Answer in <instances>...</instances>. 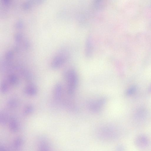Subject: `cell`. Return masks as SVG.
I'll return each instance as SVG.
<instances>
[{"instance_id":"6da1fadb","label":"cell","mask_w":151,"mask_h":151,"mask_svg":"<svg viewBox=\"0 0 151 151\" xmlns=\"http://www.w3.org/2000/svg\"><path fill=\"white\" fill-rule=\"evenodd\" d=\"M64 76L67 82V90L68 93L72 94L74 93L77 86L78 78L76 71L70 69L66 70Z\"/></svg>"},{"instance_id":"7a4b0ae2","label":"cell","mask_w":151,"mask_h":151,"mask_svg":"<svg viewBox=\"0 0 151 151\" xmlns=\"http://www.w3.org/2000/svg\"><path fill=\"white\" fill-rule=\"evenodd\" d=\"M68 59V55L66 52H60L52 59L50 64L51 67L53 69H57L63 65Z\"/></svg>"},{"instance_id":"3957f363","label":"cell","mask_w":151,"mask_h":151,"mask_svg":"<svg viewBox=\"0 0 151 151\" xmlns=\"http://www.w3.org/2000/svg\"><path fill=\"white\" fill-rule=\"evenodd\" d=\"M106 99L104 98H101L92 101L89 104V109L93 112H98L101 109Z\"/></svg>"},{"instance_id":"277c9868","label":"cell","mask_w":151,"mask_h":151,"mask_svg":"<svg viewBox=\"0 0 151 151\" xmlns=\"http://www.w3.org/2000/svg\"><path fill=\"white\" fill-rule=\"evenodd\" d=\"M23 91L24 93L26 95L34 96L37 94L38 89L35 85L30 84L27 85L24 87Z\"/></svg>"},{"instance_id":"5b68a950","label":"cell","mask_w":151,"mask_h":151,"mask_svg":"<svg viewBox=\"0 0 151 151\" xmlns=\"http://www.w3.org/2000/svg\"><path fill=\"white\" fill-rule=\"evenodd\" d=\"M63 87L60 83H57L54 86L53 90V95L54 98L56 100L60 99L62 95Z\"/></svg>"},{"instance_id":"8992f818","label":"cell","mask_w":151,"mask_h":151,"mask_svg":"<svg viewBox=\"0 0 151 151\" xmlns=\"http://www.w3.org/2000/svg\"><path fill=\"white\" fill-rule=\"evenodd\" d=\"M137 145L139 147L142 148L146 147L148 144V140L147 138L143 135L139 136L135 140Z\"/></svg>"},{"instance_id":"52a82bcc","label":"cell","mask_w":151,"mask_h":151,"mask_svg":"<svg viewBox=\"0 0 151 151\" xmlns=\"http://www.w3.org/2000/svg\"><path fill=\"white\" fill-rule=\"evenodd\" d=\"M10 129L12 132H16L19 129V123L17 119L14 117H10L8 122Z\"/></svg>"},{"instance_id":"ba28073f","label":"cell","mask_w":151,"mask_h":151,"mask_svg":"<svg viewBox=\"0 0 151 151\" xmlns=\"http://www.w3.org/2000/svg\"><path fill=\"white\" fill-rule=\"evenodd\" d=\"M7 82L9 84L13 86H16L19 83V80L18 77L15 74H11L7 77Z\"/></svg>"},{"instance_id":"9c48e42d","label":"cell","mask_w":151,"mask_h":151,"mask_svg":"<svg viewBox=\"0 0 151 151\" xmlns=\"http://www.w3.org/2000/svg\"><path fill=\"white\" fill-rule=\"evenodd\" d=\"M38 146V151H50L48 143L44 138L40 139Z\"/></svg>"},{"instance_id":"30bf717a","label":"cell","mask_w":151,"mask_h":151,"mask_svg":"<svg viewBox=\"0 0 151 151\" xmlns=\"http://www.w3.org/2000/svg\"><path fill=\"white\" fill-rule=\"evenodd\" d=\"M18 104V100L16 98H12L7 101L6 103L7 107L9 109H14L17 107Z\"/></svg>"},{"instance_id":"8fae6325","label":"cell","mask_w":151,"mask_h":151,"mask_svg":"<svg viewBox=\"0 0 151 151\" xmlns=\"http://www.w3.org/2000/svg\"><path fill=\"white\" fill-rule=\"evenodd\" d=\"M93 49L92 44L91 40L88 38L86 41V54L87 57H89L92 54Z\"/></svg>"},{"instance_id":"7c38bea8","label":"cell","mask_w":151,"mask_h":151,"mask_svg":"<svg viewBox=\"0 0 151 151\" xmlns=\"http://www.w3.org/2000/svg\"><path fill=\"white\" fill-rule=\"evenodd\" d=\"M7 114L3 111L0 112V122L2 124H5L8 122L9 118Z\"/></svg>"},{"instance_id":"4fadbf2b","label":"cell","mask_w":151,"mask_h":151,"mask_svg":"<svg viewBox=\"0 0 151 151\" xmlns=\"http://www.w3.org/2000/svg\"><path fill=\"white\" fill-rule=\"evenodd\" d=\"M34 110V108L33 106L30 104H28L24 107L23 113L24 115H28L31 114Z\"/></svg>"},{"instance_id":"5bb4252c","label":"cell","mask_w":151,"mask_h":151,"mask_svg":"<svg viewBox=\"0 0 151 151\" xmlns=\"http://www.w3.org/2000/svg\"><path fill=\"white\" fill-rule=\"evenodd\" d=\"M14 143V147L15 150H18L22 146L23 143L22 139L20 137H18L15 140Z\"/></svg>"},{"instance_id":"9a60e30c","label":"cell","mask_w":151,"mask_h":151,"mask_svg":"<svg viewBox=\"0 0 151 151\" xmlns=\"http://www.w3.org/2000/svg\"><path fill=\"white\" fill-rule=\"evenodd\" d=\"M9 84L7 81H3L1 84L0 90L1 93L5 94L9 90Z\"/></svg>"},{"instance_id":"2e32d148","label":"cell","mask_w":151,"mask_h":151,"mask_svg":"<svg viewBox=\"0 0 151 151\" xmlns=\"http://www.w3.org/2000/svg\"><path fill=\"white\" fill-rule=\"evenodd\" d=\"M21 74L24 78L28 81L32 80V76L30 73L27 70H22L21 71Z\"/></svg>"},{"instance_id":"e0dca14e","label":"cell","mask_w":151,"mask_h":151,"mask_svg":"<svg viewBox=\"0 0 151 151\" xmlns=\"http://www.w3.org/2000/svg\"><path fill=\"white\" fill-rule=\"evenodd\" d=\"M104 3L102 1H95L92 3V6L93 8L99 9L103 7Z\"/></svg>"},{"instance_id":"ac0fdd59","label":"cell","mask_w":151,"mask_h":151,"mask_svg":"<svg viewBox=\"0 0 151 151\" xmlns=\"http://www.w3.org/2000/svg\"><path fill=\"white\" fill-rule=\"evenodd\" d=\"M136 87L135 86H132L130 87L127 90L126 94L127 95L130 96L134 94L136 90Z\"/></svg>"},{"instance_id":"d6986e66","label":"cell","mask_w":151,"mask_h":151,"mask_svg":"<svg viewBox=\"0 0 151 151\" xmlns=\"http://www.w3.org/2000/svg\"><path fill=\"white\" fill-rule=\"evenodd\" d=\"M13 57V53L11 50L7 51L5 55V58L6 61H9Z\"/></svg>"},{"instance_id":"ffe728a7","label":"cell","mask_w":151,"mask_h":151,"mask_svg":"<svg viewBox=\"0 0 151 151\" xmlns=\"http://www.w3.org/2000/svg\"><path fill=\"white\" fill-rule=\"evenodd\" d=\"M32 2L31 1H27L23 3L22 4V7L25 10L29 9L31 7Z\"/></svg>"},{"instance_id":"44dd1931","label":"cell","mask_w":151,"mask_h":151,"mask_svg":"<svg viewBox=\"0 0 151 151\" xmlns=\"http://www.w3.org/2000/svg\"><path fill=\"white\" fill-rule=\"evenodd\" d=\"M22 35L20 33H17L15 34L14 35V39L17 42H19L22 39Z\"/></svg>"},{"instance_id":"7402d4cb","label":"cell","mask_w":151,"mask_h":151,"mask_svg":"<svg viewBox=\"0 0 151 151\" xmlns=\"http://www.w3.org/2000/svg\"><path fill=\"white\" fill-rule=\"evenodd\" d=\"M145 110L143 109H141L137 111V115L138 117H141L144 116L145 113Z\"/></svg>"},{"instance_id":"603a6c76","label":"cell","mask_w":151,"mask_h":151,"mask_svg":"<svg viewBox=\"0 0 151 151\" xmlns=\"http://www.w3.org/2000/svg\"><path fill=\"white\" fill-rule=\"evenodd\" d=\"M15 26L17 29H21L23 27V22L21 20H19L16 22Z\"/></svg>"},{"instance_id":"cb8c5ba5","label":"cell","mask_w":151,"mask_h":151,"mask_svg":"<svg viewBox=\"0 0 151 151\" xmlns=\"http://www.w3.org/2000/svg\"><path fill=\"white\" fill-rule=\"evenodd\" d=\"M10 1L9 0H4L3 1V3L6 5H8L10 3Z\"/></svg>"},{"instance_id":"d4e9b609","label":"cell","mask_w":151,"mask_h":151,"mask_svg":"<svg viewBox=\"0 0 151 151\" xmlns=\"http://www.w3.org/2000/svg\"><path fill=\"white\" fill-rule=\"evenodd\" d=\"M148 91L150 93H151V84L149 87Z\"/></svg>"},{"instance_id":"484cf974","label":"cell","mask_w":151,"mask_h":151,"mask_svg":"<svg viewBox=\"0 0 151 151\" xmlns=\"http://www.w3.org/2000/svg\"><path fill=\"white\" fill-rule=\"evenodd\" d=\"M0 151H6L3 147H1L0 148Z\"/></svg>"}]
</instances>
